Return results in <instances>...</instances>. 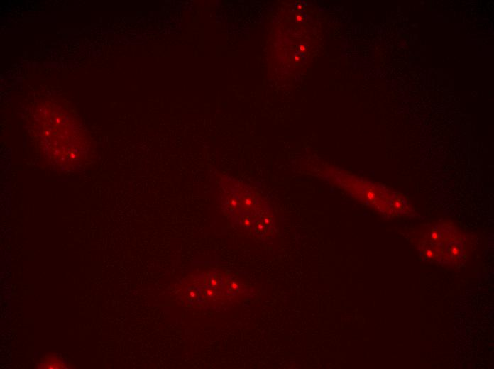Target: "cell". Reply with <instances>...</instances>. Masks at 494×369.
<instances>
[{"label": "cell", "instance_id": "cell-1", "mask_svg": "<svg viewBox=\"0 0 494 369\" xmlns=\"http://www.w3.org/2000/svg\"><path fill=\"white\" fill-rule=\"evenodd\" d=\"M45 121L40 122L39 135L47 148L49 156L61 167H73L82 156V133L70 117L57 111H51Z\"/></svg>", "mask_w": 494, "mask_h": 369}]
</instances>
